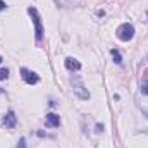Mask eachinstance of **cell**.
Wrapping results in <instances>:
<instances>
[{"mask_svg": "<svg viewBox=\"0 0 148 148\" xmlns=\"http://www.w3.org/2000/svg\"><path fill=\"white\" fill-rule=\"evenodd\" d=\"M66 67H67L69 71H79V69H81V62L76 60V59H73V57H67V59H66Z\"/></svg>", "mask_w": 148, "mask_h": 148, "instance_id": "7", "label": "cell"}, {"mask_svg": "<svg viewBox=\"0 0 148 148\" xmlns=\"http://www.w3.org/2000/svg\"><path fill=\"white\" fill-rule=\"evenodd\" d=\"M71 84H73L74 95H76L79 100H90V91L84 88V84H83V81H81V77H79L77 74H73V76H71Z\"/></svg>", "mask_w": 148, "mask_h": 148, "instance_id": "1", "label": "cell"}, {"mask_svg": "<svg viewBox=\"0 0 148 148\" xmlns=\"http://www.w3.org/2000/svg\"><path fill=\"white\" fill-rule=\"evenodd\" d=\"M45 124H47V127H59V126H60V115H57V114H53V112L47 114Z\"/></svg>", "mask_w": 148, "mask_h": 148, "instance_id": "6", "label": "cell"}, {"mask_svg": "<svg viewBox=\"0 0 148 148\" xmlns=\"http://www.w3.org/2000/svg\"><path fill=\"white\" fill-rule=\"evenodd\" d=\"M0 62H2V57H0Z\"/></svg>", "mask_w": 148, "mask_h": 148, "instance_id": "15", "label": "cell"}, {"mask_svg": "<svg viewBox=\"0 0 148 148\" xmlns=\"http://www.w3.org/2000/svg\"><path fill=\"white\" fill-rule=\"evenodd\" d=\"M5 7H7V3H5V2H3V0H0V10H3V9H5Z\"/></svg>", "mask_w": 148, "mask_h": 148, "instance_id": "13", "label": "cell"}, {"mask_svg": "<svg viewBox=\"0 0 148 148\" xmlns=\"http://www.w3.org/2000/svg\"><path fill=\"white\" fill-rule=\"evenodd\" d=\"M115 35H117V38L121 41H129V40H133V36H134V26L129 24V23H122L117 28Z\"/></svg>", "mask_w": 148, "mask_h": 148, "instance_id": "3", "label": "cell"}, {"mask_svg": "<svg viewBox=\"0 0 148 148\" xmlns=\"http://www.w3.org/2000/svg\"><path fill=\"white\" fill-rule=\"evenodd\" d=\"M28 14H29L31 19H33V24H35V38H36V41L40 43V41L43 40V33H45L43 24H41V19H40V14H38V10L35 7H29V9H28Z\"/></svg>", "mask_w": 148, "mask_h": 148, "instance_id": "2", "label": "cell"}, {"mask_svg": "<svg viewBox=\"0 0 148 148\" xmlns=\"http://www.w3.org/2000/svg\"><path fill=\"white\" fill-rule=\"evenodd\" d=\"M141 93H143V95H148V83L141 86Z\"/></svg>", "mask_w": 148, "mask_h": 148, "instance_id": "11", "label": "cell"}, {"mask_svg": "<svg viewBox=\"0 0 148 148\" xmlns=\"http://www.w3.org/2000/svg\"><path fill=\"white\" fill-rule=\"evenodd\" d=\"M9 77V69H0V81Z\"/></svg>", "mask_w": 148, "mask_h": 148, "instance_id": "9", "label": "cell"}, {"mask_svg": "<svg viewBox=\"0 0 148 148\" xmlns=\"http://www.w3.org/2000/svg\"><path fill=\"white\" fill-rule=\"evenodd\" d=\"M143 114H145V117H147V119H148V112H143Z\"/></svg>", "mask_w": 148, "mask_h": 148, "instance_id": "14", "label": "cell"}, {"mask_svg": "<svg viewBox=\"0 0 148 148\" xmlns=\"http://www.w3.org/2000/svg\"><path fill=\"white\" fill-rule=\"evenodd\" d=\"M21 77H23L24 83H28V84H36L38 81H40V76H38L36 73H33V71H29V69H26V67L21 69Z\"/></svg>", "mask_w": 148, "mask_h": 148, "instance_id": "4", "label": "cell"}, {"mask_svg": "<svg viewBox=\"0 0 148 148\" xmlns=\"http://www.w3.org/2000/svg\"><path fill=\"white\" fill-rule=\"evenodd\" d=\"M110 53H112V57H114V62L115 64H122V57H121V52L117 48H112Z\"/></svg>", "mask_w": 148, "mask_h": 148, "instance_id": "8", "label": "cell"}, {"mask_svg": "<svg viewBox=\"0 0 148 148\" xmlns=\"http://www.w3.org/2000/svg\"><path fill=\"white\" fill-rule=\"evenodd\" d=\"M103 131V126L102 124H97V133H102Z\"/></svg>", "mask_w": 148, "mask_h": 148, "instance_id": "12", "label": "cell"}, {"mask_svg": "<svg viewBox=\"0 0 148 148\" xmlns=\"http://www.w3.org/2000/svg\"><path fill=\"white\" fill-rule=\"evenodd\" d=\"M2 122H3V126H5V127H9V129H14V127L17 126V115H16L12 110H9L5 115H3Z\"/></svg>", "mask_w": 148, "mask_h": 148, "instance_id": "5", "label": "cell"}, {"mask_svg": "<svg viewBox=\"0 0 148 148\" xmlns=\"http://www.w3.org/2000/svg\"><path fill=\"white\" fill-rule=\"evenodd\" d=\"M16 148H26V140H24V138H21V140H19V143L16 145Z\"/></svg>", "mask_w": 148, "mask_h": 148, "instance_id": "10", "label": "cell"}]
</instances>
